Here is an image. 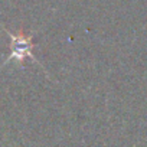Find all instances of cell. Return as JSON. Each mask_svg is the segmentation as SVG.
I'll use <instances>...</instances> for the list:
<instances>
[{"instance_id":"6da1fadb","label":"cell","mask_w":147,"mask_h":147,"mask_svg":"<svg viewBox=\"0 0 147 147\" xmlns=\"http://www.w3.org/2000/svg\"><path fill=\"white\" fill-rule=\"evenodd\" d=\"M6 32H7L9 38H10V53H9V56L6 58V61L2 63L0 68H3L5 65H7L12 61L23 63V61L26 58L32 59L33 62H38V59L32 53V48H33L32 35H25L23 32H18V33H13V32H9V30H6Z\"/></svg>"}]
</instances>
